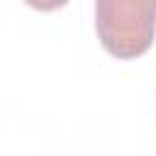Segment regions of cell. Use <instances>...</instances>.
Returning a JSON list of instances; mask_svg holds the SVG:
<instances>
[{"label":"cell","instance_id":"1","mask_svg":"<svg viewBox=\"0 0 156 156\" xmlns=\"http://www.w3.org/2000/svg\"><path fill=\"white\" fill-rule=\"evenodd\" d=\"M95 32L115 58L146 54L156 37V0H95Z\"/></svg>","mask_w":156,"mask_h":156},{"label":"cell","instance_id":"2","mask_svg":"<svg viewBox=\"0 0 156 156\" xmlns=\"http://www.w3.org/2000/svg\"><path fill=\"white\" fill-rule=\"evenodd\" d=\"M29 7H34V10H39V12H54V10H58V7H63L68 0H24Z\"/></svg>","mask_w":156,"mask_h":156}]
</instances>
